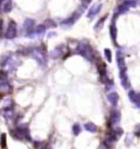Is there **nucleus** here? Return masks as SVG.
Masks as SVG:
<instances>
[{
  "label": "nucleus",
  "instance_id": "obj_5",
  "mask_svg": "<svg viewBox=\"0 0 140 149\" xmlns=\"http://www.w3.org/2000/svg\"><path fill=\"white\" fill-rule=\"evenodd\" d=\"M1 144H2V148H4L5 147H6L7 143H6V134H2V139H1Z\"/></svg>",
  "mask_w": 140,
  "mask_h": 149
},
{
  "label": "nucleus",
  "instance_id": "obj_2",
  "mask_svg": "<svg viewBox=\"0 0 140 149\" xmlns=\"http://www.w3.org/2000/svg\"><path fill=\"white\" fill-rule=\"evenodd\" d=\"M84 128H85L86 130H88V132H91V133H95L97 131V130H98L96 125L94 124H93V123H88V124H86L84 125Z\"/></svg>",
  "mask_w": 140,
  "mask_h": 149
},
{
  "label": "nucleus",
  "instance_id": "obj_4",
  "mask_svg": "<svg viewBox=\"0 0 140 149\" xmlns=\"http://www.w3.org/2000/svg\"><path fill=\"white\" fill-rule=\"evenodd\" d=\"M81 131V130H80V127H79V125H77V124H75L74 126H73V132H74V134L75 135H79V134Z\"/></svg>",
  "mask_w": 140,
  "mask_h": 149
},
{
  "label": "nucleus",
  "instance_id": "obj_1",
  "mask_svg": "<svg viewBox=\"0 0 140 149\" xmlns=\"http://www.w3.org/2000/svg\"><path fill=\"white\" fill-rule=\"evenodd\" d=\"M13 135L19 140L20 139L22 140V139H31L30 133H29L28 130L26 127H20L16 129L15 130H13Z\"/></svg>",
  "mask_w": 140,
  "mask_h": 149
},
{
  "label": "nucleus",
  "instance_id": "obj_3",
  "mask_svg": "<svg viewBox=\"0 0 140 149\" xmlns=\"http://www.w3.org/2000/svg\"><path fill=\"white\" fill-rule=\"evenodd\" d=\"M35 147L36 149H50L48 144L44 142H35Z\"/></svg>",
  "mask_w": 140,
  "mask_h": 149
}]
</instances>
